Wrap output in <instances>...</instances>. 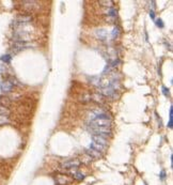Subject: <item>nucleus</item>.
<instances>
[{
	"label": "nucleus",
	"instance_id": "nucleus-1",
	"mask_svg": "<svg viewBox=\"0 0 173 185\" xmlns=\"http://www.w3.org/2000/svg\"><path fill=\"white\" fill-rule=\"evenodd\" d=\"M88 129L92 135H97L102 137H110L111 136V129L110 127H104V126H94V125H89Z\"/></svg>",
	"mask_w": 173,
	"mask_h": 185
},
{
	"label": "nucleus",
	"instance_id": "nucleus-2",
	"mask_svg": "<svg viewBox=\"0 0 173 185\" xmlns=\"http://www.w3.org/2000/svg\"><path fill=\"white\" fill-rule=\"evenodd\" d=\"M81 162L77 158H72V160H67V161L61 163V168L63 169H74V168H78L80 166Z\"/></svg>",
	"mask_w": 173,
	"mask_h": 185
},
{
	"label": "nucleus",
	"instance_id": "nucleus-3",
	"mask_svg": "<svg viewBox=\"0 0 173 185\" xmlns=\"http://www.w3.org/2000/svg\"><path fill=\"white\" fill-rule=\"evenodd\" d=\"M31 46H32V44H31V43H28L27 41H26V42L19 41V42H15V43L13 44L12 49H13V52H20V50H24V49L29 48V47H31Z\"/></svg>",
	"mask_w": 173,
	"mask_h": 185
},
{
	"label": "nucleus",
	"instance_id": "nucleus-4",
	"mask_svg": "<svg viewBox=\"0 0 173 185\" xmlns=\"http://www.w3.org/2000/svg\"><path fill=\"white\" fill-rule=\"evenodd\" d=\"M110 124H111V120H105V119H93L89 122V125L104 126V127H110Z\"/></svg>",
	"mask_w": 173,
	"mask_h": 185
},
{
	"label": "nucleus",
	"instance_id": "nucleus-5",
	"mask_svg": "<svg viewBox=\"0 0 173 185\" xmlns=\"http://www.w3.org/2000/svg\"><path fill=\"white\" fill-rule=\"evenodd\" d=\"M0 89H1V91L2 92H11L13 89H14V84L11 82V80L7 78V79H4L3 81H1V84H0Z\"/></svg>",
	"mask_w": 173,
	"mask_h": 185
},
{
	"label": "nucleus",
	"instance_id": "nucleus-6",
	"mask_svg": "<svg viewBox=\"0 0 173 185\" xmlns=\"http://www.w3.org/2000/svg\"><path fill=\"white\" fill-rule=\"evenodd\" d=\"M92 139H93V142H96L98 145H104L107 148V145H108L109 141L107 138H105V137H102V136H97V135H92Z\"/></svg>",
	"mask_w": 173,
	"mask_h": 185
},
{
	"label": "nucleus",
	"instance_id": "nucleus-7",
	"mask_svg": "<svg viewBox=\"0 0 173 185\" xmlns=\"http://www.w3.org/2000/svg\"><path fill=\"white\" fill-rule=\"evenodd\" d=\"M31 20H32V16H30V15H19V16L16 17L15 24L16 25L27 24V23H30Z\"/></svg>",
	"mask_w": 173,
	"mask_h": 185
},
{
	"label": "nucleus",
	"instance_id": "nucleus-8",
	"mask_svg": "<svg viewBox=\"0 0 173 185\" xmlns=\"http://www.w3.org/2000/svg\"><path fill=\"white\" fill-rule=\"evenodd\" d=\"M85 153H87V155H88L89 157L94 158V160L102 158V156H103V154H102V153L97 152V151H95V150H93V149H90V148L85 150Z\"/></svg>",
	"mask_w": 173,
	"mask_h": 185
},
{
	"label": "nucleus",
	"instance_id": "nucleus-9",
	"mask_svg": "<svg viewBox=\"0 0 173 185\" xmlns=\"http://www.w3.org/2000/svg\"><path fill=\"white\" fill-rule=\"evenodd\" d=\"M90 99H91V101L96 102L97 104H104V102H105L104 97L102 95L101 93H94V94H92V95L90 97Z\"/></svg>",
	"mask_w": 173,
	"mask_h": 185
},
{
	"label": "nucleus",
	"instance_id": "nucleus-10",
	"mask_svg": "<svg viewBox=\"0 0 173 185\" xmlns=\"http://www.w3.org/2000/svg\"><path fill=\"white\" fill-rule=\"evenodd\" d=\"M90 149H93V150H95V151H97V152L103 153V152H105L106 147L98 145V143H96V142H93V141H92V142L90 143Z\"/></svg>",
	"mask_w": 173,
	"mask_h": 185
},
{
	"label": "nucleus",
	"instance_id": "nucleus-11",
	"mask_svg": "<svg viewBox=\"0 0 173 185\" xmlns=\"http://www.w3.org/2000/svg\"><path fill=\"white\" fill-rule=\"evenodd\" d=\"M11 105V100L5 95H0V106H3L9 108V106Z\"/></svg>",
	"mask_w": 173,
	"mask_h": 185
},
{
	"label": "nucleus",
	"instance_id": "nucleus-12",
	"mask_svg": "<svg viewBox=\"0 0 173 185\" xmlns=\"http://www.w3.org/2000/svg\"><path fill=\"white\" fill-rule=\"evenodd\" d=\"M95 34H96L97 38L102 41H104L107 39V31H106L105 29H97L96 31H95Z\"/></svg>",
	"mask_w": 173,
	"mask_h": 185
},
{
	"label": "nucleus",
	"instance_id": "nucleus-13",
	"mask_svg": "<svg viewBox=\"0 0 173 185\" xmlns=\"http://www.w3.org/2000/svg\"><path fill=\"white\" fill-rule=\"evenodd\" d=\"M98 4L102 5V7H105V8H113V5H114V2L111 1V0H101V1H98Z\"/></svg>",
	"mask_w": 173,
	"mask_h": 185
},
{
	"label": "nucleus",
	"instance_id": "nucleus-14",
	"mask_svg": "<svg viewBox=\"0 0 173 185\" xmlns=\"http://www.w3.org/2000/svg\"><path fill=\"white\" fill-rule=\"evenodd\" d=\"M105 14H106V15H108V17L116 18V17H117V15H118V12H117V10H116L114 8H109V9H107V10L105 11Z\"/></svg>",
	"mask_w": 173,
	"mask_h": 185
},
{
	"label": "nucleus",
	"instance_id": "nucleus-15",
	"mask_svg": "<svg viewBox=\"0 0 173 185\" xmlns=\"http://www.w3.org/2000/svg\"><path fill=\"white\" fill-rule=\"evenodd\" d=\"M73 177H74V179H76L77 181H82L85 176L81 171H74L73 172Z\"/></svg>",
	"mask_w": 173,
	"mask_h": 185
},
{
	"label": "nucleus",
	"instance_id": "nucleus-16",
	"mask_svg": "<svg viewBox=\"0 0 173 185\" xmlns=\"http://www.w3.org/2000/svg\"><path fill=\"white\" fill-rule=\"evenodd\" d=\"M0 60L4 62L5 64H9V63H11V61H12V56L11 55H2V56L0 57Z\"/></svg>",
	"mask_w": 173,
	"mask_h": 185
},
{
	"label": "nucleus",
	"instance_id": "nucleus-17",
	"mask_svg": "<svg viewBox=\"0 0 173 185\" xmlns=\"http://www.w3.org/2000/svg\"><path fill=\"white\" fill-rule=\"evenodd\" d=\"M10 109L7 108V107H3V106H0V116L2 117H9L10 116Z\"/></svg>",
	"mask_w": 173,
	"mask_h": 185
},
{
	"label": "nucleus",
	"instance_id": "nucleus-18",
	"mask_svg": "<svg viewBox=\"0 0 173 185\" xmlns=\"http://www.w3.org/2000/svg\"><path fill=\"white\" fill-rule=\"evenodd\" d=\"M168 127L172 129L173 127V106L170 107V111H169V122H168Z\"/></svg>",
	"mask_w": 173,
	"mask_h": 185
},
{
	"label": "nucleus",
	"instance_id": "nucleus-19",
	"mask_svg": "<svg viewBox=\"0 0 173 185\" xmlns=\"http://www.w3.org/2000/svg\"><path fill=\"white\" fill-rule=\"evenodd\" d=\"M120 32H121V28H120V27H118V26H116L112 30V33H111L112 39H117L118 36H120Z\"/></svg>",
	"mask_w": 173,
	"mask_h": 185
},
{
	"label": "nucleus",
	"instance_id": "nucleus-20",
	"mask_svg": "<svg viewBox=\"0 0 173 185\" xmlns=\"http://www.w3.org/2000/svg\"><path fill=\"white\" fill-rule=\"evenodd\" d=\"M155 24H156L157 27H159V28H164V27H165V24L162 23V19H161V18H157V19H155Z\"/></svg>",
	"mask_w": 173,
	"mask_h": 185
},
{
	"label": "nucleus",
	"instance_id": "nucleus-21",
	"mask_svg": "<svg viewBox=\"0 0 173 185\" xmlns=\"http://www.w3.org/2000/svg\"><path fill=\"white\" fill-rule=\"evenodd\" d=\"M161 91H162V94H164L165 97H169V95H170L169 89L167 88L166 86H162V87H161Z\"/></svg>",
	"mask_w": 173,
	"mask_h": 185
},
{
	"label": "nucleus",
	"instance_id": "nucleus-22",
	"mask_svg": "<svg viewBox=\"0 0 173 185\" xmlns=\"http://www.w3.org/2000/svg\"><path fill=\"white\" fill-rule=\"evenodd\" d=\"M7 123H9V118L0 116V125H4L7 124Z\"/></svg>",
	"mask_w": 173,
	"mask_h": 185
},
{
	"label": "nucleus",
	"instance_id": "nucleus-23",
	"mask_svg": "<svg viewBox=\"0 0 173 185\" xmlns=\"http://www.w3.org/2000/svg\"><path fill=\"white\" fill-rule=\"evenodd\" d=\"M159 178H160L161 181H164V180L166 179V171H165V170H161L160 174H159Z\"/></svg>",
	"mask_w": 173,
	"mask_h": 185
},
{
	"label": "nucleus",
	"instance_id": "nucleus-24",
	"mask_svg": "<svg viewBox=\"0 0 173 185\" xmlns=\"http://www.w3.org/2000/svg\"><path fill=\"white\" fill-rule=\"evenodd\" d=\"M150 17H151V18H152V19H154L155 20V12H154L153 10H150Z\"/></svg>",
	"mask_w": 173,
	"mask_h": 185
},
{
	"label": "nucleus",
	"instance_id": "nucleus-25",
	"mask_svg": "<svg viewBox=\"0 0 173 185\" xmlns=\"http://www.w3.org/2000/svg\"><path fill=\"white\" fill-rule=\"evenodd\" d=\"M171 167L173 168V155L171 154Z\"/></svg>",
	"mask_w": 173,
	"mask_h": 185
}]
</instances>
